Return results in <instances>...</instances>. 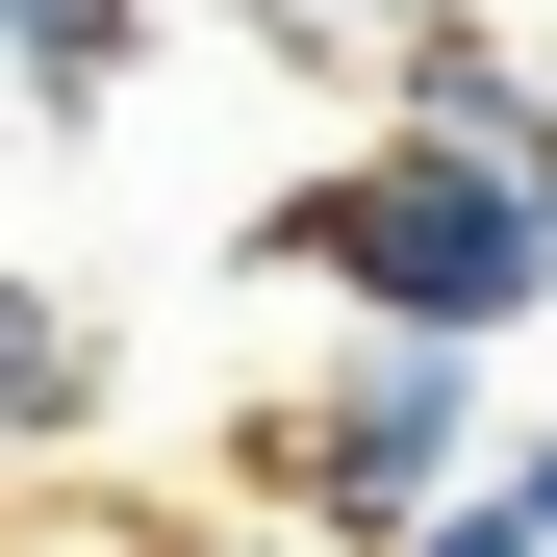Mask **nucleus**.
<instances>
[{
  "label": "nucleus",
  "instance_id": "nucleus-1",
  "mask_svg": "<svg viewBox=\"0 0 557 557\" xmlns=\"http://www.w3.org/2000/svg\"><path fill=\"white\" fill-rule=\"evenodd\" d=\"M278 278H330L355 330H532L557 253H532V152H431V127H355L330 177L253 203Z\"/></svg>",
  "mask_w": 557,
  "mask_h": 557
},
{
  "label": "nucleus",
  "instance_id": "nucleus-2",
  "mask_svg": "<svg viewBox=\"0 0 557 557\" xmlns=\"http://www.w3.org/2000/svg\"><path fill=\"white\" fill-rule=\"evenodd\" d=\"M228 456H253L305 532H355V557H381V532L456 482V456H482V330H355L330 381H305V406H253Z\"/></svg>",
  "mask_w": 557,
  "mask_h": 557
},
{
  "label": "nucleus",
  "instance_id": "nucleus-3",
  "mask_svg": "<svg viewBox=\"0 0 557 557\" xmlns=\"http://www.w3.org/2000/svg\"><path fill=\"white\" fill-rule=\"evenodd\" d=\"M381 127H431V152H532V127H557V51L456 26V0H381Z\"/></svg>",
  "mask_w": 557,
  "mask_h": 557
},
{
  "label": "nucleus",
  "instance_id": "nucleus-4",
  "mask_svg": "<svg viewBox=\"0 0 557 557\" xmlns=\"http://www.w3.org/2000/svg\"><path fill=\"white\" fill-rule=\"evenodd\" d=\"M76 431H102V305L0 253V456H76Z\"/></svg>",
  "mask_w": 557,
  "mask_h": 557
},
{
  "label": "nucleus",
  "instance_id": "nucleus-5",
  "mask_svg": "<svg viewBox=\"0 0 557 557\" xmlns=\"http://www.w3.org/2000/svg\"><path fill=\"white\" fill-rule=\"evenodd\" d=\"M381 557H557V431H507V456H456V482L381 532Z\"/></svg>",
  "mask_w": 557,
  "mask_h": 557
},
{
  "label": "nucleus",
  "instance_id": "nucleus-6",
  "mask_svg": "<svg viewBox=\"0 0 557 557\" xmlns=\"http://www.w3.org/2000/svg\"><path fill=\"white\" fill-rule=\"evenodd\" d=\"M127 51H152V0H0V76H26L51 127H102V102H127Z\"/></svg>",
  "mask_w": 557,
  "mask_h": 557
}]
</instances>
